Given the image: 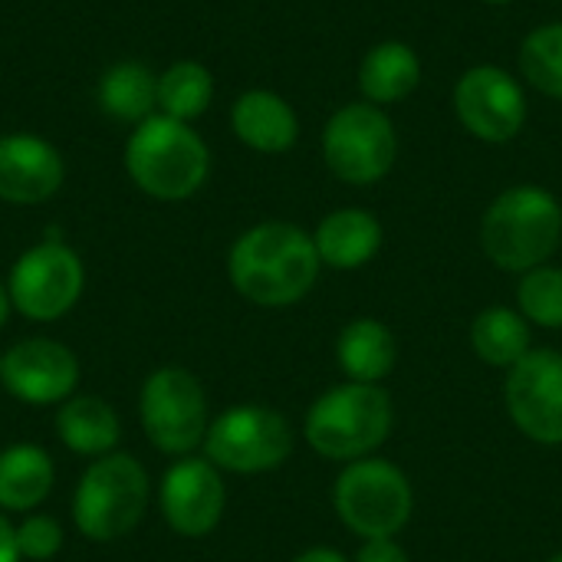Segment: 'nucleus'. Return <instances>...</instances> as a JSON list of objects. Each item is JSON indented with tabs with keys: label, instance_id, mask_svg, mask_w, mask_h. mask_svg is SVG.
<instances>
[{
	"label": "nucleus",
	"instance_id": "12",
	"mask_svg": "<svg viewBox=\"0 0 562 562\" xmlns=\"http://www.w3.org/2000/svg\"><path fill=\"white\" fill-rule=\"evenodd\" d=\"M82 379L79 356L49 336H26L0 352V385L10 398L30 408L63 405Z\"/></svg>",
	"mask_w": 562,
	"mask_h": 562
},
{
	"label": "nucleus",
	"instance_id": "7",
	"mask_svg": "<svg viewBox=\"0 0 562 562\" xmlns=\"http://www.w3.org/2000/svg\"><path fill=\"white\" fill-rule=\"evenodd\" d=\"M138 425L155 451L168 458L194 454L211 428V402L201 379L181 366L148 372L138 389Z\"/></svg>",
	"mask_w": 562,
	"mask_h": 562
},
{
	"label": "nucleus",
	"instance_id": "32",
	"mask_svg": "<svg viewBox=\"0 0 562 562\" xmlns=\"http://www.w3.org/2000/svg\"><path fill=\"white\" fill-rule=\"evenodd\" d=\"M484 3H514V0H484Z\"/></svg>",
	"mask_w": 562,
	"mask_h": 562
},
{
	"label": "nucleus",
	"instance_id": "5",
	"mask_svg": "<svg viewBox=\"0 0 562 562\" xmlns=\"http://www.w3.org/2000/svg\"><path fill=\"white\" fill-rule=\"evenodd\" d=\"M125 171L148 198L184 201L207 181L211 151L188 122L148 115L125 142Z\"/></svg>",
	"mask_w": 562,
	"mask_h": 562
},
{
	"label": "nucleus",
	"instance_id": "16",
	"mask_svg": "<svg viewBox=\"0 0 562 562\" xmlns=\"http://www.w3.org/2000/svg\"><path fill=\"white\" fill-rule=\"evenodd\" d=\"M56 438L69 454L95 461V458L119 451L122 418L112 408V402L76 392L56 408Z\"/></svg>",
	"mask_w": 562,
	"mask_h": 562
},
{
	"label": "nucleus",
	"instance_id": "4",
	"mask_svg": "<svg viewBox=\"0 0 562 562\" xmlns=\"http://www.w3.org/2000/svg\"><path fill=\"white\" fill-rule=\"evenodd\" d=\"M151 504V477L135 454L112 451L89 461L82 471L69 517L82 540L89 543H119L128 537Z\"/></svg>",
	"mask_w": 562,
	"mask_h": 562
},
{
	"label": "nucleus",
	"instance_id": "13",
	"mask_svg": "<svg viewBox=\"0 0 562 562\" xmlns=\"http://www.w3.org/2000/svg\"><path fill=\"white\" fill-rule=\"evenodd\" d=\"M158 510L171 533L184 540L211 537L227 510L224 474L204 454L175 458L158 481Z\"/></svg>",
	"mask_w": 562,
	"mask_h": 562
},
{
	"label": "nucleus",
	"instance_id": "10",
	"mask_svg": "<svg viewBox=\"0 0 562 562\" xmlns=\"http://www.w3.org/2000/svg\"><path fill=\"white\" fill-rule=\"evenodd\" d=\"M398 155V135L382 105L349 102L323 128V158L326 168L346 184H375L382 181Z\"/></svg>",
	"mask_w": 562,
	"mask_h": 562
},
{
	"label": "nucleus",
	"instance_id": "21",
	"mask_svg": "<svg viewBox=\"0 0 562 562\" xmlns=\"http://www.w3.org/2000/svg\"><path fill=\"white\" fill-rule=\"evenodd\" d=\"M422 79V59L408 43H375L359 66V89L372 105H392L415 92Z\"/></svg>",
	"mask_w": 562,
	"mask_h": 562
},
{
	"label": "nucleus",
	"instance_id": "27",
	"mask_svg": "<svg viewBox=\"0 0 562 562\" xmlns=\"http://www.w3.org/2000/svg\"><path fill=\"white\" fill-rule=\"evenodd\" d=\"M66 543V533L59 527L56 517L49 514H26L20 524H16V547H20V557L30 562H46L53 560Z\"/></svg>",
	"mask_w": 562,
	"mask_h": 562
},
{
	"label": "nucleus",
	"instance_id": "18",
	"mask_svg": "<svg viewBox=\"0 0 562 562\" xmlns=\"http://www.w3.org/2000/svg\"><path fill=\"white\" fill-rule=\"evenodd\" d=\"M231 125H234V135L260 155L290 151L300 135V119L293 105L270 89L244 92L231 109Z\"/></svg>",
	"mask_w": 562,
	"mask_h": 562
},
{
	"label": "nucleus",
	"instance_id": "29",
	"mask_svg": "<svg viewBox=\"0 0 562 562\" xmlns=\"http://www.w3.org/2000/svg\"><path fill=\"white\" fill-rule=\"evenodd\" d=\"M20 547H16V524L0 510V562H20Z\"/></svg>",
	"mask_w": 562,
	"mask_h": 562
},
{
	"label": "nucleus",
	"instance_id": "11",
	"mask_svg": "<svg viewBox=\"0 0 562 562\" xmlns=\"http://www.w3.org/2000/svg\"><path fill=\"white\" fill-rule=\"evenodd\" d=\"M504 405L517 431L543 448L562 445V352L530 349L504 379Z\"/></svg>",
	"mask_w": 562,
	"mask_h": 562
},
{
	"label": "nucleus",
	"instance_id": "26",
	"mask_svg": "<svg viewBox=\"0 0 562 562\" xmlns=\"http://www.w3.org/2000/svg\"><path fill=\"white\" fill-rule=\"evenodd\" d=\"M520 69L543 95L562 99V23H547L527 33L520 46Z\"/></svg>",
	"mask_w": 562,
	"mask_h": 562
},
{
	"label": "nucleus",
	"instance_id": "23",
	"mask_svg": "<svg viewBox=\"0 0 562 562\" xmlns=\"http://www.w3.org/2000/svg\"><path fill=\"white\" fill-rule=\"evenodd\" d=\"M99 105L119 122H145L158 105V76L142 63H115L99 79Z\"/></svg>",
	"mask_w": 562,
	"mask_h": 562
},
{
	"label": "nucleus",
	"instance_id": "2",
	"mask_svg": "<svg viewBox=\"0 0 562 562\" xmlns=\"http://www.w3.org/2000/svg\"><path fill=\"white\" fill-rule=\"evenodd\" d=\"M395 428V405L385 385L342 382L313 398L303 418V441L333 464L372 458Z\"/></svg>",
	"mask_w": 562,
	"mask_h": 562
},
{
	"label": "nucleus",
	"instance_id": "6",
	"mask_svg": "<svg viewBox=\"0 0 562 562\" xmlns=\"http://www.w3.org/2000/svg\"><path fill=\"white\" fill-rule=\"evenodd\" d=\"M333 507L352 537L392 540L408 527L415 514V491L398 464L372 454L342 464L333 484Z\"/></svg>",
	"mask_w": 562,
	"mask_h": 562
},
{
	"label": "nucleus",
	"instance_id": "17",
	"mask_svg": "<svg viewBox=\"0 0 562 562\" xmlns=\"http://www.w3.org/2000/svg\"><path fill=\"white\" fill-rule=\"evenodd\" d=\"M56 487V464L46 448L33 441H16L0 451V510L33 514L40 510Z\"/></svg>",
	"mask_w": 562,
	"mask_h": 562
},
{
	"label": "nucleus",
	"instance_id": "14",
	"mask_svg": "<svg viewBox=\"0 0 562 562\" xmlns=\"http://www.w3.org/2000/svg\"><path fill=\"white\" fill-rule=\"evenodd\" d=\"M458 122L481 142H510L527 122V95L501 66H471L454 86Z\"/></svg>",
	"mask_w": 562,
	"mask_h": 562
},
{
	"label": "nucleus",
	"instance_id": "3",
	"mask_svg": "<svg viewBox=\"0 0 562 562\" xmlns=\"http://www.w3.org/2000/svg\"><path fill=\"white\" fill-rule=\"evenodd\" d=\"M562 244L560 201L537 184L507 188L491 201L481 221V247L504 273L543 267Z\"/></svg>",
	"mask_w": 562,
	"mask_h": 562
},
{
	"label": "nucleus",
	"instance_id": "25",
	"mask_svg": "<svg viewBox=\"0 0 562 562\" xmlns=\"http://www.w3.org/2000/svg\"><path fill=\"white\" fill-rule=\"evenodd\" d=\"M517 310L524 313V319L530 326L562 329V267H533L527 273H520L517 283Z\"/></svg>",
	"mask_w": 562,
	"mask_h": 562
},
{
	"label": "nucleus",
	"instance_id": "24",
	"mask_svg": "<svg viewBox=\"0 0 562 562\" xmlns=\"http://www.w3.org/2000/svg\"><path fill=\"white\" fill-rule=\"evenodd\" d=\"M211 95H214V79L207 66L194 59H181L158 76V109L168 119L178 122L198 119L211 105Z\"/></svg>",
	"mask_w": 562,
	"mask_h": 562
},
{
	"label": "nucleus",
	"instance_id": "28",
	"mask_svg": "<svg viewBox=\"0 0 562 562\" xmlns=\"http://www.w3.org/2000/svg\"><path fill=\"white\" fill-rule=\"evenodd\" d=\"M352 562H412L408 550L392 537V540H362L359 553Z\"/></svg>",
	"mask_w": 562,
	"mask_h": 562
},
{
	"label": "nucleus",
	"instance_id": "30",
	"mask_svg": "<svg viewBox=\"0 0 562 562\" xmlns=\"http://www.w3.org/2000/svg\"><path fill=\"white\" fill-rule=\"evenodd\" d=\"M290 562H349L339 550H333V547H310V550H303L300 557H293Z\"/></svg>",
	"mask_w": 562,
	"mask_h": 562
},
{
	"label": "nucleus",
	"instance_id": "1",
	"mask_svg": "<svg viewBox=\"0 0 562 562\" xmlns=\"http://www.w3.org/2000/svg\"><path fill=\"white\" fill-rule=\"evenodd\" d=\"M323 270L313 234L290 221H263L244 231L227 254L231 286L254 306L283 310L310 296Z\"/></svg>",
	"mask_w": 562,
	"mask_h": 562
},
{
	"label": "nucleus",
	"instance_id": "20",
	"mask_svg": "<svg viewBox=\"0 0 562 562\" xmlns=\"http://www.w3.org/2000/svg\"><path fill=\"white\" fill-rule=\"evenodd\" d=\"M336 362L346 382L382 385V379H389L398 362L395 333L375 316L349 319L336 339Z\"/></svg>",
	"mask_w": 562,
	"mask_h": 562
},
{
	"label": "nucleus",
	"instance_id": "33",
	"mask_svg": "<svg viewBox=\"0 0 562 562\" xmlns=\"http://www.w3.org/2000/svg\"><path fill=\"white\" fill-rule=\"evenodd\" d=\"M547 562H562V553H557V557H550V560Z\"/></svg>",
	"mask_w": 562,
	"mask_h": 562
},
{
	"label": "nucleus",
	"instance_id": "9",
	"mask_svg": "<svg viewBox=\"0 0 562 562\" xmlns=\"http://www.w3.org/2000/svg\"><path fill=\"white\" fill-rule=\"evenodd\" d=\"M86 290V267L79 254L59 237L23 250L7 277L13 313L30 323H56L76 310Z\"/></svg>",
	"mask_w": 562,
	"mask_h": 562
},
{
	"label": "nucleus",
	"instance_id": "8",
	"mask_svg": "<svg viewBox=\"0 0 562 562\" xmlns=\"http://www.w3.org/2000/svg\"><path fill=\"white\" fill-rule=\"evenodd\" d=\"M296 448V431L277 408L244 402L217 418H211L207 438L201 445L204 458L221 474H270L290 461Z\"/></svg>",
	"mask_w": 562,
	"mask_h": 562
},
{
	"label": "nucleus",
	"instance_id": "15",
	"mask_svg": "<svg viewBox=\"0 0 562 562\" xmlns=\"http://www.w3.org/2000/svg\"><path fill=\"white\" fill-rule=\"evenodd\" d=\"M66 168L59 151L26 132L0 135V201L33 207L63 188Z\"/></svg>",
	"mask_w": 562,
	"mask_h": 562
},
{
	"label": "nucleus",
	"instance_id": "22",
	"mask_svg": "<svg viewBox=\"0 0 562 562\" xmlns=\"http://www.w3.org/2000/svg\"><path fill=\"white\" fill-rule=\"evenodd\" d=\"M471 349L491 369H514L533 349V326L520 310L487 306L471 323Z\"/></svg>",
	"mask_w": 562,
	"mask_h": 562
},
{
	"label": "nucleus",
	"instance_id": "19",
	"mask_svg": "<svg viewBox=\"0 0 562 562\" xmlns=\"http://www.w3.org/2000/svg\"><path fill=\"white\" fill-rule=\"evenodd\" d=\"M316 254L323 267L333 270H359L382 247V224L375 214L362 207H339L326 214L313 231Z\"/></svg>",
	"mask_w": 562,
	"mask_h": 562
},
{
	"label": "nucleus",
	"instance_id": "31",
	"mask_svg": "<svg viewBox=\"0 0 562 562\" xmlns=\"http://www.w3.org/2000/svg\"><path fill=\"white\" fill-rule=\"evenodd\" d=\"M10 313H13V303H10V293H7V283L0 280V329L7 326V319H10Z\"/></svg>",
	"mask_w": 562,
	"mask_h": 562
}]
</instances>
